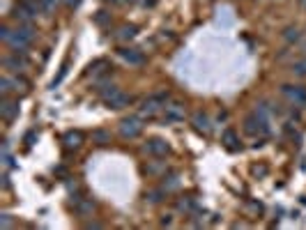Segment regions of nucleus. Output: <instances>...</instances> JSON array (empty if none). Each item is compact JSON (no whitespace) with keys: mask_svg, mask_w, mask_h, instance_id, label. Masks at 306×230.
<instances>
[{"mask_svg":"<svg viewBox=\"0 0 306 230\" xmlns=\"http://www.w3.org/2000/svg\"><path fill=\"white\" fill-rule=\"evenodd\" d=\"M168 102H170L168 92H156L150 99H143V102H141V117H143V120H154L156 113H159Z\"/></svg>","mask_w":306,"mask_h":230,"instance_id":"nucleus-1","label":"nucleus"},{"mask_svg":"<svg viewBox=\"0 0 306 230\" xmlns=\"http://www.w3.org/2000/svg\"><path fill=\"white\" fill-rule=\"evenodd\" d=\"M244 131L249 133V136H267L270 133V120H265V117H260L258 113H251L244 117Z\"/></svg>","mask_w":306,"mask_h":230,"instance_id":"nucleus-2","label":"nucleus"},{"mask_svg":"<svg viewBox=\"0 0 306 230\" xmlns=\"http://www.w3.org/2000/svg\"><path fill=\"white\" fill-rule=\"evenodd\" d=\"M281 95L288 99L290 104L295 106H306V85H293V83H286L281 88Z\"/></svg>","mask_w":306,"mask_h":230,"instance_id":"nucleus-3","label":"nucleus"},{"mask_svg":"<svg viewBox=\"0 0 306 230\" xmlns=\"http://www.w3.org/2000/svg\"><path fill=\"white\" fill-rule=\"evenodd\" d=\"M143 133V122L141 117H122L120 120V136L122 138H138Z\"/></svg>","mask_w":306,"mask_h":230,"instance_id":"nucleus-4","label":"nucleus"},{"mask_svg":"<svg viewBox=\"0 0 306 230\" xmlns=\"http://www.w3.org/2000/svg\"><path fill=\"white\" fill-rule=\"evenodd\" d=\"M184 104L180 102H168L166 106H163V117L161 122L163 124H175V122H182L184 120Z\"/></svg>","mask_w":306,"mask_h":230,"instance_id":"nucleus-5","label":"nucleus"},{"mask_svg":"<svg viewBox=\"0 0 306 230\" xmlns=\"http://www.w3.org/2000/svg\"><path fill=\"white\" fill-rule=\"evenodd\" d=\"M191 127H193V131L200 133V136H210V131H212L210 115L203 113V111H196V113L191 115Z\"/></svg>","mask_w":306,"mask_h":230,"instance_id":"nucleus-6","label":"nucleus"},{"mask_svg":"<svg viewBox=\"0 0 306 230\" xmlns=\"http://www.w3.org/2000/svg\"><path fill=\"white\" fill-rule=\"evenodd\" d=\"M18 102H12L9 95L7 97H0V117L5 122H12L14 117H18Z\"/></svg>","mask_w":306,"mask_h":230,"instance_id":"nucleus-7","label":"nucleus"},{"mask_svg":"<svg viewBox=\"0 0 306 230\" xmlns=\"http://www.w3.org/2000/svg\"><path fill=\"white\" fill-rule=\"evenodd\" d=\"M5 67L9 69L12 74H23L25 67H28V55L23 53H12L5 58Z\"/></svg>","mask_w":306,"mask_h":230,"instance_id":"nucleus-8","label":"nucleus"},{"mask_svg":"<svg viewBox=\"0 0 306 230\" xmlns=\"http://www.w3.org/2000/svg\"><path fill=\"white\" fill-rule=\"evenodd\" d=\"M143 150L150 154V157H166L168 154V143L161 138H150L143 145Z\"/></svg>","mask_w":306,"mask_h":230,"instance_id":"nucleus-9","label":"nucleus"},{"mask_svg":"<svg viewBox=\"0 0 306 230\" xmlns=\"http://www.w3.org/2000/svg\"><path fill=\"white\" fill-rule=\"evenodd\" d=\"M72 207L78 217H88V214L95 210V200L92 198H83V196H74L72 198Z\"/></svg>","mask_w":306,"mask_h":230,"instance_id":"nucleus-10","label":"nucleus"},{"mask_svg":"<svg viewBox=\"0 0 306 230\" xmlns=\"http://www.w3.org/2000/svg\"><path fill=\"white\" fill-rule=\"evenodd\" d=\"M120 58L122 60H127L129 65H136V67H141V65H145V55H143V51H138V49H132V46H122L120 51Z\"/></svg>","mask_w":306,"mask_h":230,"instance_id":"nucleus-11","label":"nucleus"},{"mask_svg":"<svg viewBox=\"0 0 306 230\" xmlns=\"http://www.w3.org/2000/svg\"><path fill=\"white\" fill-rule=\"evenodd\" d=\"M221 143L228 152H240L242 150L240 136H237V131H233V129H226V131L221 133Z\"/></svg>","mask_w":306,"mask_h":230,"instance_id":"nucleus-12","label":"nucleus"},{"mask_svg":"<svg viewBox=\"0 0 306 230\" xmlns=\"http://www.w3.org/2000/svg\"><path fill=\"white\" fill-rule=\"evenodd\" d=\"M134 99L129 97V95H125V92H118V95H115L113 99H108L106 102V106L108 109H115V111H122V109H127V106H129V104H132Z\"/></svg>","mask_w":306,"mask_h":230,"instance_id":"nucleus-13","label":"nucleus"},{"mask_svg":"<svg viewBox=\"0 0 306 230\" xmlns=\"http://www.w3.org/2000/svg\"><path fill=\"white\" fill-rule=\"evenodd\" d=\"M118 92H120V88H118V85H113V83H102L99 88H97V95H99V99H102L104 104H106L108 99H113Z\"/></svg>","mask_w":306,"mask_h":230,"instance_id":"nucleus-14","label":"nucleus"},{"mask_svg":"<svg viewBox=\"0 0 306 230\" xmlns=\"http://www.w3.org/2000/svg\"><path fill=\"white\" fill-rule=\"evenodd\" d=\"M9 16H12L14 21H16V23H32V18H35L30 12H28V9H25L23 5H16V7H14Z\"/></svg>","mask_w":306,"mask_h":230,"instance_id":"nucleus-15","label":"nucleus"},{"mask_svg":"<svg viewBox=\"0 0 306 230\" xmlns=\"http://www.w3.org/2000/svg\"><path fill=\"white\" fill-rule=\"evenodd\" d=\"M62 143H65V147H69V150H76V147H81V143H83V133L81 131H67Z\"/></svg>","mask_w":306,"mask_h":230,"instance_id":"nucleus-16","label":"nucleus"},{"mask_svg":"<svg viewBox=\"0 0 306 230\" xmlns=\"http://www.w3.org/2000/svg\"><path fill=\"white\" fill-rule=\"evenodd\" d=\"M92 143L99 147L108 145V143H111V131H106V129H95V131H92Z\"/></svg>","mask_w":306,"mask_h":230,"instance_id":"nucleus-17","label":"nucleus"},{"mask_svg":"<svg viewBox=\"0 0 306 230\" xmlns=\"http://www.w3.org/2000/svg\"><path fill=\"white\" fill-rule=\"evenodd\" d=\"M136 35H138V28H136V25H122L120 30H118V39H120V42L134 39Z\"/></svg>","mask_w":306,"mask_h":230,"instance_id":"nucleus-18","label":"nucleus"},{"mask_svg":"<svg viewBox=\"0 0 306 230\" xmlns=\"http://www.w3.org/2000/svg\"><path fill=\"white\" fill-rule=\"evenodd\" d=\"M163 198H166V189H152V191H148V194H145V200H148L150 205L161 203Z\"/></svg>","mask_w":306,"mask_h":230,"instance_id":"nucleus-19","label":"nucleus"},{"mask_svg":"<svg viewBox=\"0 0 306 230\" xmlns=\"http://www.w3.org/2000/svg\"><path fill=\"white\" fill-rule=\"evenodd\" d=\"M283 39L288 44H297L302 39V32L297 30V28H286V30H283Z\"/></svg>","mask_w":306,"mask_h":230,"instance_id":"nucleus-20","label":"nucleus"},{"mask_svg":"<svg viewBox=\"0 0 306 230\" xmlns=\"http://www.w3.org/2000/svg\"><path fill=\"white\" fill-rule=\"evenodd\" d=\"M293 74L295 76H302V79H304L306 76V58H302V60H297L293 65Z\"/></svg>","mask_w":306,"mask_h":230,"instance_id":"nucleus-21","label":"nucleus"},{"mask_svg":"<svg viewBox=\"0 0 306 230\" xmlns=\"http://www.w3.org/2000/svg\"><path fill=\"white\" fill-rule=\"evenodd\" d=\"M177 210H180V212H191V210H193V200L191 198L177 200Z\"/></svg>","mask_w":306,"mask_h":230,"instance_id":"nucleus-22","label":"nucleus"},{"mask_svg":"<svg viewBox=\"0 0 306 230\" xmlns=\"http://www.w3.org/2000/svg\"><path fill=\"white\" fill-rule=\"evenodd\" d=\"M95 23H97V25H106V23H111V14H106V12H97V14H95Z\"/></svg>","mask_w":306,"mask_h":230,"instance_id":"nucleus-23","label":"nucleus"},{"mask_svg":"<svg viewBox=\"0 0 306 230\" xmlns=\"http://www.w3.org/2000/svg\"><path fill=\"white\" fill-rule=\"evenodd\" d=\"M65 76H67V65H62V67H60V74H58V79L51 81V90H55V88H58V85L62 83V79H65Z\"/></svg>","mask_w":306,"mask_h":230,"instance_id":"nucleus-24","label":"nucleus"},{"mask_svg":"<svg viewBox=\"0 0 306 230\" xmlns=\"http://www.w3.org/2000/svg\"><path fill=\"white\" fill-rule=\"evenodd\" d=\"M35 140H37V129H30V131H28V133L23 136V143H25L28 147H30L32 143H35Z\"/></svg>","mask_w":306,"mask_h":230,"instance_id":"nucleus-25","label":"nucleus"},{"mask_svg":"<svg viewBox=\"0 0 306 230\" xmlns=\"http://www.w3.org/2000/svg\"><path fill=\"white\" fill-rule=\"evenodd\" d=\"M12 32L14 30H9V25H0V39H2V42H9Z\"/></svg>","mask_w":306,"mask_h":230,"instance_id":"nucleus-26","label":"nucleus"},{"mask_svg":"<svg viewBox=\"0 0 306 230\" xmlns=\"http://www.w3.org/2000/svg\"><path fill=\"white\" fill-rule=\"evenodd\" d=\"M12 226H14V221L9 214H0V228H12Z\"/></svg>","mask_w":306,"mask_h":230,"instance_id":"nucleus-27","label":"nucleus"},{"mask_svg":"<svg viewBox=\"0 0 306 230\" xmlns=\"http://www.w3.org/2000/svg\"><path fill=\"white\" fill-rule=\"evenodd\" d=\"M62 2H65V5L69 7V9H78V5H81L83 0H62Z\"/></svg>","mask_w":306,"mask_h":230,"instance_id":"nucleus-28","label":"nucleus"},{"mask_svg":"<svg viewBox=\"0 0 306 230\" xmlns=\"http://www.w3.org/2000/svg\"><path fill=\"white\" fill-rule=\"evenodd\" d=\"M0 187L5 189V191H7V189H9V187H12V182H9V175H7V173H5V175H2V182H0Z\"/></svg>","mask_w":306,"mask_h":230,"instance_id":"nucleus-29","label":"nucleus"},{"mask_svg":"<svg viewBox=\"0 0 306 230\" xmlns=\"http://www.w3.org/2000/svg\"><path fill=\"white\" fill-rule=\"evenodd\" d=\"M161 226H173V214H163V217H161Z\"/></svg>","mask_w":306,"mask_h":230,"instance_id":"nucleus-30","label":"nucleus"},{"mask_svg":"<svg viewBox=\"0 0 306 230\" xmlns=\"http://www.w3.org/2000/svg\"><path fill=\"white\" fill-rule=\"evenodd\" d=\"M228 120V113H226V111H223V113H219V122H226Z\"/></svg>","mask_w":306,"mask_h":230,"instance_id":"nucleus-31","label":"nucleus"},{"mask_svg":"<svg viewBox=\"0 0 306 230\" xmlns=\"http://www.w3.org/2000/svg\"><path fill=\"white\" fill-rule=\"evenodd\" d=\"M106 2H118V0H106Z\"/></svg>","mask_w":306,"mask_h":230,"instance_id":"nucleus-32","label":"nucleus"}]
</instances>
